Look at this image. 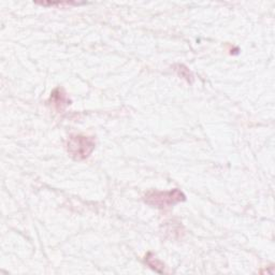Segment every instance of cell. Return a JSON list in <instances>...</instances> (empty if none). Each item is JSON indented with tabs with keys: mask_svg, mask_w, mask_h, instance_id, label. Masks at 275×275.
Masks as SVG:
<instances>
[{
	"mask_svg": "<svg viewBox=\"0 0 275 275\" xmlns=\"http://www.w3.org/2000/svg\"><path fill=\"white\" fill-rule=\"evenodd\" d=\"M38 4H41V6H44V7H70V6H80V2H73V1H58V2H37Z\"/></svg>",
	"mask_w": 275,
	"mask_h": 275,
	"instance_id": "8992f818",
	"label": "cell"
},
{
	"mask_svg": "<svg viewBox=\"0 0 275 275\" xmlns=\"http://www.w3.org/2000/svg\"><path fill=\"white\" fill-rule=\"evenodd\" d=\"M49 103L52 105V108L54 109L57 113H61L65 111L68 105H70L71 101L67 96L65 89L61 87H57L52 92Z\"/></svg>",
	"mask_w": 275,
	"mask_h": 275,
	"instance_id": "3957f363",
	"label": "cell"
},
{
	"mask_svg": "<svg viewBox=\"0 0 275 275\" xmlns=\"http://www.w3.org/2000/svg\"><path fill=\"white\" fill-rule=\"evenodd\" d=\"M185 200H186V196L177 188L170 190V192L150 190L144 196L145 203L161 210L170 208V206L178 202H183Z\"/></svg>",
	"mask_w": 275,
	"mask_h": 275,
	"instance_id": "7a4b0ae2",
	"label": "cell"
},
{
	"mask_svg": "<svg viewBox=\"0 0 275 275\" xmlns=\"http://www.w3.org/2000/svg\"><path fill=\"white\" fill-rule=\"evenodd\" d=\"M176 71L178 73V76L185 79L187 82H190V83H193L194 81V76H193V73L189 71V69H187L185 66L183 65H177L176 67Z\"/></svg>",
	"mask_w": 275,
	"mask_h": 275,
	"instance_id": "5b68a950",
	"label": "cell"
},
{
	"mask_svg": "<svg viewBox=\"0 0 275 275\" xmlns=\"http://www.w3.org/2000/svg\"><path fill=\"white\" fill-rule=\"evenodd\" d=\"M145 261L153 270H155V271L159 272V273L165 272V264L158 260V259L153 255L152 253L147 254V256L145 257Z\"/></svg>",
	"mask_w": 275,
	"mask_h": 275,
	"instance_id": "277c9868",
	"label": "cell"
},
{
	"mask_svg": "<svg viewBox=\"0 0 275 275\" xmlns=\"http://www.w3.org/2000/svg\"><path fill=\"white\" fill-rule=\"evenodd\" d=\"M96 146L93 137L72 135L67 141V152L75 160H85L92 155Z\"/></svg>",
	"mask_w": 275,
	"mask_h": 275,
	"instance_id": "6da1fadb",
	"label": "cell"
}]
</instances>
